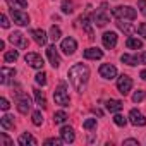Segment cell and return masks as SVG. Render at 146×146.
<instances>
[{
    "mask_svg": "<svg viewBox=\"0 0 146 146\" xmlns=\"http://www.w3.org/2000/svg\"><path fill=\"white\" fill-rule=\"evenodd\" d=\"M69 81L78 93H84L90 81V69L84 64H76L69 69Z\"/></svg>",
    "mask_w": 146,
    "mask_h": 146,
    "instance_id": "6da1fadb",
    "label": "cell"
},
{
    "mask_svg": "<svg viewBox=\"0 0 146 146\" xmlns=\"http://www.w3.org/2000/svg\"><path fill=\"white\" fill-rule=\"evenodd\" d=\"M112 16L117 17V19H129V21H134L137 17V12L136 9H132L131 5H119L112 11Z\"/></svg>",
    "mask_w": 146,
    "mask_h": 146,
    "instance_id": "7a4b0ae2",
    "label": "cell"
},
{
    "mask_svg": "<svg viewBox=\"0 0 146 146\" xmlns=\"http://www.w3.org/2000/svg\"><path fill=\"white\" fill-rule=\"evenodd\" d=\"M53 100H55V103L60 105V107H69L70 98H69V91H67L65 84H60V86L53 91Z\"/></svg>",
    "mask_w": 146,
    "mask_h": 146,
    "instance_id": "3957f363",
    "label": "cell"
},
{
    "mask_svg": "<svg viewBox=\"0 0 146 146\" xmlns=\"http://www.w3.org/2000/svg\"><path fill=\"white\" fill-rule=\"evenodd\" d=\"M9 41H11L16 48H19V50H24V48H28V45H29V41L26 40V36H24L21 31L11 33V35H9Z\"/></svg>",
    "mask_w": 146,
    "mask_h": 146,
    "instance_id": "277c9868",
    "label": "cell"
},
{
    "mask_svg": "<svg viewBox=\"0 0 146 146\" xmlns=\"http://www.w3.org/2000/svg\"><path fill=\"white\" fill-rule=\"evenodd\" d=\"M117 90H119V93L120 95H129V91L132 90V79L129 78V76H125V74H122V76H119L117 78Z\"/></svg>",
    "mask_w": 146,
    "mask_h": 146,
    "instance_id": "5b68a950",
    "label": "cell"
},
{
    "mask_svg": "<svg viewBox=\"0 0 146 146\" xmlns=\"http://www.w3.org/2000/svg\"><path fill=\"white\" fill-rule=\"evenodd\" d=\"M11 16H12V21L19 26H28L29 24V16L21 9H11Z\"/></svg>",
    "mask_w": 146,
    "mask_h": 146,
    "instance_id": "8992f818",
    "label": "cell"
},
{
    "mask_svg": "<svg viewBox=\"0 0 146 146\" xmlns=\"http://www.w3.org/2000/svg\"><path fill=\"white\" fill-rule=\"evenodd\" d=\"M105 9H107V4H103L102 9L93 14V24H96L98 28H103V26H107V23H108V14L105 12Z\"/></svg>",
    "mask_w": 146,
    "mask_h": 146,
    "instance_id": "52a82bcc",
    "label": "cell"
},
{
    "mask_svg": "<svg viewBox=\"0 0 146 146\" xmlns=\"http://www.w3.org/2000/svg\"><path fill=\"white\" fill-rule=\"evenodd\" d=\"M24 60H26V64H28V65H31L33 69H43V65H45L43 57H41V55H38V53H33V52L26 53Z\"/></svg>",
    "mask_w": 146,
    "mask_h": 146,
    "instance_id": "ba28073f",
    "label": "cell"
},
{
    "mask_svg": "<svg viewBox=\"0 0 146 146\" xmlns=\"http://www.w3.org/2000/svg\"><path fill=\"white\" fill-rule=\"evenodd\" d=\"M100 76L103 79H115L117 78V67L112 64H102L100 65Z\"/></svg>",
    "mask_w": 146,
    "mask_h": 146,
    "instance_id": "9c48e42d",
    "label": "cell"
},
{
    "mask_svg": "<svg viewBox=\"0 0 146 146\" xmlns=\"http://www.w3.org/2000/svg\"><path fill=\"white\" fill-rule=\"evenodd\" d=\"M46 57H48V60H50V64H52V67L53 69H57V67H60V55H58V52H57V46L55 45H50V46H46Z\"/></svg>",
    "mask_w": 146,
    "mask_h": 146,
    "instance_id": "30bf717a",
    "label": "cell"
},
{
    "mask_svg": "<svg viewBox=\"0 0 146 146\" xmlns=\"http://www.w3.org/2000/svg\"><path fill=\"white\" fill-rule=\"evenodd\" d=\"M60 50H62L65 55L76 53V50H78V43H76V40H74V38H65V40H62Z\"/></svg>",
    "mask_w": 146,
    "mask_h": 146,
    "instance_id": "8fae6325",
    "label": "cell"
},
{
    "mask_svg": "<svg viewBox=\"0 0 146 146\" xmlns=\"http://www.w3.org/2000/svg\"><path fill=\"white\" fill-rule=\"evenodd\" d=\"M129 122H131L132 125H139V127H143V125H146V117H144L139 110L132 108V110L129 112Z\"/></svg>",
    "mask_w": 146,
    "mask_h": 146,
    "instance_id": "7c38bea8",
    "label": "cell"
},
{
    "mask_svg": "<svg viewBox=\"0 0 146 146\" xmlns=\"http://www.w3.org/2000/svg\"><path fill=\"white\" fill-rule=\"evenodd\" d=\"M117 33H113V31H107L103 36H102V40H103V46L105 48H115V45H117Z\"/></svg>",
    "mask_w": 146,
    "mask_h": 146,
    "instance_id": "4fadbf2b",
    "label": "cell"
},
{
    "mask_svg": "<svg viewBox=\"0 0 146 146\" xmlns=\"http://www.w3.org/2000/svg\"><path fill=\"white\" fill-rule=\"evenodd\" d=\"M60 137H62V141L64 143H74V139H76V134H74V129L72 127H69V125H64L62 129H60Z\"/></svg>",
    "mask_w": 146,
    "mask_h": 146,
    "instance_id": "5bb4252c",
    "label": "cell"
},
{
    "mask_svg": "<svg viewBox=\"0 0 146 146\" xmlns=\"http://www.w3.org/2000/svg\"><path fill=\"white\" fill-rule=\"evenodd\" d=\"M14 76H16V69L2 67V70H0V83H2V84H9Z\"/></svg>",
    "mask_w": 146,
    "mask_h": 146,
    "instance_id": "9a60e30c",
    "label": "cell"
},
{
    "mask_svg": "<svg viewBox=\"0 0 146 146\" xmlns=\"http://www.w3.org/2000/svg\"><path fill=\"white\" fill-rule=\"evenodd\" d=\"M31 36H33V40L40 45V46H43V45H46V40H48V36H46V33L43 31V29H31V33H29Z\"/></svg>",
    "mask_w": 146,
    "mask_h": 146,
    "instance_id": "2e32d148",
    "label": "cell"
},
{
    "mask_svg": "<svg viewBox=\"0 0 146 146\" xmlns=\"http://www.w3.org/2000/svg\"><path fill=\"white\" fill-rule=\"evenodd\" d=\"M83 55H84V58H90V60H98V58H102V57H103V52H102L100 48H96V46H91V48H86Z\"/></svg>",
    "mask_w": 146,
    "mask_h": 146,
    "instance_id": "e0dca14e",
    "label": "cell"
},
{
    "mask_svg": "<svg viewBox=\"0 0 146 146\" xmlns=\"http://www.w3.org/2000/svg\"><path fill=\"white\" fill-rule=\"evenodd\" d=\"M17 110H19L21 113H28V112L31 110V100H29L28 96H21V98L17 100Z\"/></svg>",
    "mask_w": 146,
    "mask_h": 146,
    "instance_id": "ac0fdd59",
    "label": "cell"
},
{
    "mask_svg": "<svg viewBox=\"0 0 146 146\" xmlns=\"http://www.w3.org/2000/svg\"><path fill=\"white\" fill-rule=\"evenodd\" d=\"M105 107H107V110H108V112L117 113V112H120V110H122L124 103H122L120 100H107V102H105Z\"/></svg>",
    "mask_w": 146,
    "mask_h": 146,
    "instance_id": "d6986e66",
    "label": "cell"
},
{
    "mask_svg": "<svg viewBox=\"0 0 146 146\" xmlns=\"http://www.w3.org/2000/svg\"><path fill=\"white\" fill-rule=\"evenodd\" d=\"M117 28H119L122 33H125V35H132V33L136 31V28H134L131 23H125V19H117Z\"/></svg>",
    "mask_w": 146,
    "mask_h": 146,
    "instance_id": "ffe728a7",
    "label": "cell"
},
{
    "mask_svg": "<svg viewBox=\"0 0 146 146\" xmlns=\"http://www.w3.org/2000/svg\"><path fill=\"white\" fill-rule=\"evenodd\" d=\"M19 144H21V146H36V144H38V141H36L31 134L24 132V134H21V136H19Z\"/></svg>",
    "mask_w": 146,
    "mask_h": 146,
    "instance_id": "44dd1931",
    "label": "cell"
},
{
    "mask_svg": "<svg viewBox=\"0 0 146 146\" xmlns=\"http://www.w3.org/2000/svg\"><path fill=\"white\" fill-rule=\"evenodd\" d=\"M120 60H122L124 64H127V65H137V64H141V62H139V55H129V53H124V55L120 57Z\"/></svg>",
    "mask_w": 146,
    "mask_h": 146,
    "instance_id": "7402d4cb",
    "label": "cell"
},
{
    "mask_svg": "<svg viewBox=\"0 0 146 146\" xmlns=\"http://www.w3.org/2000/svg\"><path fill=\"white\" fill-rule=\"evenodd\" d=\"M125 46L129 48V50H139V48H143V41L141 40H137V38H127V41H125Z\"/></svg>",
    "mask_w": 146,
    "mask_h": 146,
    "instance_id": "603a6c76",
    "label": "cell"
},
{
    "mask_svg": "<svg viewBox=\"0 0 146 146\" xmlns=\"http://www.w3.org/2000/svg\"><path fill=\"white\" fill-rule=\"evenodd\" d=\"M0 124H2L4 129H12L14 127V117L9 115V113H5V115L0 117Z\"/></svg>",
    "mask_w": 146,
    "mask_h": 146,
    "instance_id": "cb8c5ba5",
    "label": "cell"
},
{
    "mask_svg": "<svg viewBox=\"0 0 146 146\" xmlns=\"http://www.w3.org/2000/svg\"><path fill=\"white\" fill-rule=\"evenodd\" d=\"M35 91V100H36V103L41 107V108H45L46 107V98H45V93L41 91V90H33Z\"/></svg>",
    "mask_w": 146,
    "mask_h": 146,
    "instance_id": "d4e9b609",
    "label": "cell"
},
{
    "mask_svg": "<svg viewBox=\"0 0 146 146\" xmlns=\"http://www.w3.org/2000/svg\"><path fill=\"white\" fill-rule=\"evenodd\" d=\"M7 5L11 9H26L28 0H7Z\"/></svg>",
    "mask_w": 146,
    "mask_h": 146,
    "instance_id": "484cf974",
    "label": "cell"
},
{
    "mask_svg": "<svg viewBox=\"0 0 146 146\" xmlns=\"http://www.w3.org/2000/svg\"><path fill=\"white\" fill-rule=\"evenodd\" d=\"M81 24H83L84 31L88 33V38H90V40H95V36H93V29H91V26H90V21H88V17H81Z\"/></svg>",
    "mask_w": 146,
    "mask_h": 146,
    "instance_id": "4316f807",
    "label": "cell"
},
{
    "mask_svg": "<svg viewBox=\"0 0 146 146\" xmlns=\"http://www.w3.org/2000/svg\"><path fill=\"white\" fill-rule=\"evenodd\" d=\"M19 58V52L17 50H9V52H5V55H4V60L5 62H16Z\"/></svg>",
    "mask_w": 146,
    "mask_h": 146,
    "instance_id": "83f0119b",
    "label": "cell"
},
{
    "mask_svg": "<svg viewBox=\"0 0 146 146\" xmlns=\"http://www.w3.org/2000/svg\"><path fill=\"white\" fill-rule=\"evenodd\" d=\"M65 120H67V113H65V112L58 110V112L53 113V122H55V124H64Z\"/></svg>",
    "mask_w": 146,
    "mask_h": 146,
    "instance_id": "f1b7e54d",
    "label": "cell"
},
{
    "mask_svg": "<svg viewBox=\"0 0 146 146\" xmlns=\"http://www.w3.org/2000/svg\"><path fill=\"white\" fill-rule=\"evenodd\" d=\"M14 141L5 134V132H0V146H12Z\"/></svg>",
    "mask_w": 146,
    "mask_h": 146,
    "instance_id": "f546056e",
    "label": "cell"
},
{
    "mask_svg": "<svg viewBox=\"0 0 146 146\" xmlns=\"http://www.w3.org/2000/svg\"><path fill=\"white\" fill-rule=\"evenodd\" d=\"M113 124H115V125H119V127H124V125L127 124V119L117 112V113H115V117H113Z\"/></svg>",
    "mask_w": 146,
    "mask_h": 146,
    "instance_id": "4dcf8cb0",
    "label": "cell"
},
{
    "mask_svg": "<svg viewBox=\"0 0 146 146\" xmlns=\"http://www.w3.org/2000/svg\"><path fill=\"white\" fill-rule=\"evenodd\" d=\"M60 35H62L60 28H58V26H52V29H50V38H52L53 41H57V40H60Z\"/></svg>",
    "mask_w": 146,
    "mask_h": 146,
    "instance_id": "1f68e13d",
    "label": "cell"
},
{
    "mask_svg": "<svg viewBox=\"0 0 146 146\" xmlns=\"http://www.w3.org/2000/svg\"><path fill=\"white\" fill-rule=\"evenodd\" d=\"M83 127H84L86 131H93V129H96V119H86V120L83 122Z\"/></svg>",
    "mask_w": 146,
    "mask_h": 146,
    "instance_id": "d6a6232c",
    "label": "cell"
},
{
    "mask_svg": "<svg viewBox=\"0 0 146 146\" xmlns=\"http://www.w3.org/2000/svg\"><path fill=\"white\" fill-rule=\"evenodd\" d=\"M144 96H146V91L137 90V91L132 95V102H134V103H139V102H143V100H144Z\"/></svg>",
    "mask_w": 146,
    "mask_h": 146,
    "instance_id": "836d02e7",
    "label": "cell"
},
{
    "mask_svg": "<svg viewBox=\"0 0 146 146\" xmlns=\"http://www.w3.org/2000/svg\"><path fill=\"white\" fill-rule=\"evenodd\" d=\"M33 124H35V125H41V124H43V115H41L40 110L33 112Z\"/></svg>",
    "mask_w": 146,
    "mask_h": 146,
    "instance_id": "e575fe53",
    "label": "cell"
},
{
    "mask_svg": "<svg viewBox=\"0 0 146 146\" xmlns=\"http://www.w3.org/2000/svg\"><path fill=\"white\" fill-rule=\"evenodd\" d=\"M35 81L38 83V84H41V86H45L46 84V74L41 70V72H38V74L35 76Z\"/></svg>",
    "mask_w": 146,
    "mask_h": 146,
    "instance_id": "d590c367",
    "label": "cell"
},
{
    "mask_svg": "<svg viewBox=\"0 0 146 146\" xmlns=\"http://www.w3.org/2000/svg\"><path fill=\"white\" fill-rule=\"evenodd\" d=\"M72 11H74V9H72V2H70V0H64V4H62V12H64V14H70Z\"/></svg>",
    "mask_w": 146,
    "mask_h": 146,
    "instance_id": "8d00e7d4",
    "label": "cell"
},
{
    "mask_svg": "<svg viewBox=\"0 0 146 146\" xmlns=\"http://www.w3.org/2000/svg\"><path fill=\"white\" fill-rule=\"evenodd\" d=\"M62 143H64V141H62V137H60V139H57V137H50V139H46V141H45V144H46V146H60Z\"/></svg>",
    "mask_w": 146,
    "mask_h": 146,
    "instance_id": "74e56055",
    "label": "cell"
},
{
    "mask_svg": "<svg viewBox=\"0 0 146 146\" xmlns=\"http://www.w3.org/2000/svg\"><path fill=\"white\" fill-rule=\"evenodd\" d=\"M137 7H139L141 14L146 17V0H137Z\"/></svg>",
    "mask_w": 146,
    "mask_h": 146,
    "instance_id": "f35d334b",
    "label": "cell"
},
{
    "mask_svg": "<svg viewBox=\"0 0 146 146\" xmlns=\"http://www.w3.org/2000/svg\"><path fill=\"white\" fill-rule=\"evenodd\" d=\"M9 107H11V103H9L7 98H0V108H2V110H9Z\"/></svg>",
    "mask_w": 146,
    "mask_h": 146,
    "instance_id": "ab89813d",
    "label": "cell"
},
{
    "mask_svg": "<svg viewBox=\"0 0 146 146\" xmlns=\"http://www.w3.org/2000/svg\"><path fill=\"white\" fill-rule=\"evenodd\" d=\"M137 33H139L143 38H146V23H141V24L137 26Z\"/></svg>",
    "mask_w": 146,
    "mask_h": 146,
    "instance_id": "60d3db41",
    "label": "cell"
},
{
    "mask_svg": "<svg viewBox=\"0 0 146 146\" xmlns=\"http://www.w3.org/2000/svg\"><path fill=\"white\" fill-rule=\"evenodd\" d=\"M0 19H2V28H5V29H7V28L11 26V23H9V19H7V16H5V14H2V17H0Z\"/></svg>",
    "mask_w": 146,
    "mask_h": 146,
    "instance_id": "b9f144b4",
    "label": "cell"
},
{
    "mask_svg": "<svg viewBox=\"0 0 146 146\" xmlns=\"http://www.w3.org/2000/svg\"><path fill=\"white\" fill-rule=\"evenodd\" d=\"M127 144H134V146H139V141H137V139H125V141H124V146H127Z\"/></svg>",
    "mask_w": 146,
    "mask_h": 146,
    "instance_id": "7bdbcfd3",
    "label": "cell"
},
{
    "mask_svg": "<svg viewBox=\"0 0 146 146\" xmlns=\"http://www.w3.org/2000/svg\"><path fill=\"white\" fill-rule=\"evenodd\" d=\"M139 62H141V64H146V52H143V53L139 55Z\"/></svg>",
    "mask_w": 146,
    "mask_h": 146,
    "instance_id": "ee69618b",
    "label": "cell"
},
{
    "mask_svg": "<svg viewBox=\"0 0 146 146\" xmlns=\"http://www.w3.org/2000/svg\"><path fill=\"white\" fill-rule=\"evenodd\" d=\"M139 78H141L143 81H146V69H143V70H141V74H139Z\"/></svg>",
    "mask_w": 146,
    "mask_h": 146,
    "instance_id": "f6af8a7d",
    "label": "cell"
},
{
    "mask_svg": "<svg viewBox=\"0 0 146 146\" xmlns=\"http://www.w3.org/2000/svg\"><path fill=\"white\" fill-rule=\"evenodd\" d=\"M5 48V41L4 40H0V50H4Z\"/></svg>",
    "mask_w": 146,
    "mask_h": 146,
    "instance_id": "bcb514c9",
    "label": "cell"
}]
</instances>
